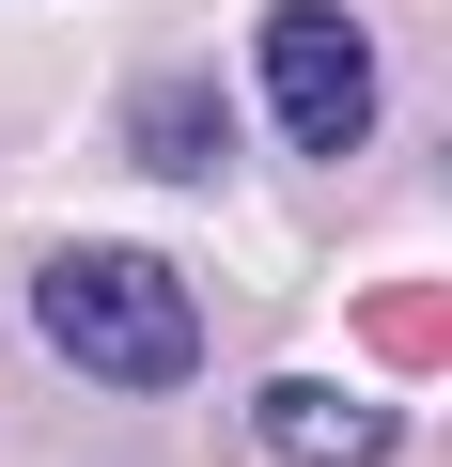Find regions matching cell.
Instances as JSON below:
<instances>
[{
    "mask_svg": "<svg viewBox=\"0 0 452 467\" xmlns=\"http://www.w3.org/2000/svg\"><path fill=\"white\" fill-rule=\"evenodd\" d=\"M32 312H47V343H63L79 374H110V389H187V374H203V312H187V281H172L156 250H47Z\"/></svg>",
    "mask_w": 452,
    "mask_h": 467,
    "instance_id": "1",
    "label": "cell"
},
{
    "mask_svg": "<svg viewBox=\"0 0 452 467\" xmlns=\"http://www.w3.org/2000/svg\"><path fill=\"white\" fill-rule=\"evenodd\" d=\"M250 78H266V125H281L297 156H343V140H374V32L343 16V0H281Z\"/></svg>",
    "mask_w": 452,
    "mask_h": 467,
    "instance_id": "2",
    "label": "cell"
},
{
    "mask_svg": "<svg viewBox=\"0 0 452 467\" xmlns=\"http://www.w3.org/2000/svg\"><path fill=\"white\" fill-rule=\"evenodd\" d=\"M250 436L281 451V467H390V405H359V389H250Z\"/></svg>",
    "mask_w": 452,
    "mask_h": 467,
    "instance_id": "3",
    "label": "cell"
},
{
    "mask_svg": "<svg viewBox=\"0 0 452 467\" xmlns=\"http://www.w3.org/2000/svg\"><path fill=\"white\" fill-rule=\"evenodd\" d=\"M125 140H141L156 171H218V94H203V78H156V94L125 109Z\"/></svg>",
    "mask_w": 452,
    "mask_h": 467,
    "instance_id": "4",
    "label": "cell"
}]
</instances>
